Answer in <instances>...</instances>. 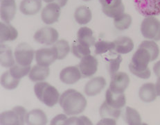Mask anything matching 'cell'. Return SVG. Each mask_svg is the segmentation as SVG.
Returning <instances> with one entry per match:
<instances>
[{"instance_id": "1", "label": "cell", "mask_w": 160, "mask_h": 125, "mask_svg": "<svg viewBox=\"0 0 160 125\" xmlns=\"http://www.w3.org/2000/svg\"><path fill=\"white\" fill-rule=\"evenodd\" d=\"M59 104L67 115H76L85 111L88 103L81 92L74 89H69L60 95Z\"/></svg>"}, {"instance_id": "2", "label": "cell", "mask_w": 160, "mask_h": 125, "mask_svg": "<svg viewBox=\"0 0 160 125\" xmlns=\"http://www.w3.org/2000/svg\"><path fill=\"white\" fill-rule=\"evenodd\" d=\"M154 60L150 53L146 48L139 45L138 49L133 54L132 61L129 64V70L137 77L147 79L151 75L148 63Z\"/></svg>"}, {"instance_id": "3", "label": "cell", "mask_w": 160, "mask_h": 125, "mask_svg": "<svg viewBox=\"0 0 160 125\" xmlns=\"http://www.w3.org/2000/svg\"><path fill=\"white\" fill-rule=\"evenodd\" d=\"M37 98L49 107H53L59 102L60 93L58 90L47 82H38L34 86Z\"/></svg>"}, {"instance_id": "4", "label": "cell", "mask_w": 160, "mask_h": 125, "mask_svg": "<svg viewBox=\"0 0 160 125\" xmlns=\"http://www.w3.org/2000/svg\"><path fill=\"white\" fill-rule=\"evenodd\" d=\"M27 110L24 107H15L11 111L3 112L0 116L2 125H22L26 123Z\"/></svg>"}, {"instance_id": "5", "label": "cell", "mask_w": 160, "mask_h": 125, "mask_svg": "<svg viewBox=\"0 0 160 125\" xmlns=\"http://www.w3.org/2000/svg\"><path fill=\"white\" fill-rule=\"evenodd\" d=\"M141 32L146 39L160 41V21L155 17L146 18L141 24Z\"/></svg>"}, {"instance_id": "6", "label": "cell", "mask_w": 160, "mask_h": 125, "mask_svg": "<svg viewBox=\"0 0 160 125\" xmlns=\"http://www.w3.org/2000/svg\"><path fill=\"white\" fill-rule=\"evenodd\" d=\"M137 11L144 17L160 15V0H134Z\"/></svg>"}, {"instance_id": "7", "label": "cell", "mask_w": 160, "mask_h": 125, "mask_svg": "<svg viewBox=\"0 0 160 125\" xmlns=\"http://www.w3.org/2000/svg\"><path fill=\"white\" fill-rule=\"evenodd\" d=\"M15 61L23 66L31 65L34 57V50L26 43L19 44L14 53Z\"/></svg>"}, {"instance_id": "8", "label": "cell", "mask_w": 160, "mask_h": 125, "mask_svg": "<svg viewBox=\"0 0 160 125\" xmlns=\"http://www.w3.org/2000/svg\"><path fill=\"white\" fill-rule=\"evenodd\" d=\"M58 38V32L54 28L49 27L41 28L36 32L33 36L34 40L37 43L45 45H52L55 44Z\"/></svg>"}, {"instance_id": "9", "label": "cell", "mask_w": 160, "mask_h": 125, "mask_svg": "<svg viewBox=\"0 0 160 125\" xmlns=\"http://www.w3.org/2000/svg\"><path fill=\"white\" fill-rule=\"evenodd\" d=\"M130 78L126 73L116 72L111 76V81L109 89L113 93L121 94L128 87Z\"/></svg>"}, {"instance_id": "10", "label": "cell", "mask_w": 160, "mask_h": 125, "mask_svg": "<svg viewBox=\"0 0 160 125\" xmlns=\"http://www.w3.org/2000/svg\"><path fill=\"white\" fill-rule=\"evenodd\" d=\"M103 13L108 17L115 18L124 13L125 6L122 0H99Z\"/></svg>"}, {"instance_id": "11", "label": "cell", "mask_w": 160, "mask_h": 125, "mask_svg": "<svg viewBox=\"0 0 160 125\" xmlns=\"http://www.w3.org/2000/svg\"><path fill=\"white\" fill-rule=\"evenodd\" d=\"M98 65V60L94 56L89 54L82 57L78 65L82 78H89L95 75L97 72Z\"/></svg>"}, {"instance_id": "12", "label": "cell", "mask_w": 160, "mask_h": 125, "mask_svg": "<svg viewBox=\"0 0 160 125\" xmlns=\"http://www.w3.org/2000/svg\"><path fill=\"white\" fill-rule=\"evenodd\" d=\"M99 113L103 120L98 124H116V120L121 114V109L112 108L104 102L99 108Z\"/></svg>"}, {"instance_id": "13", "label": "cell", "mask_w": 160, "mask_h": 125, "mask_svg": "<svg viewBox=\"0 0 160 125\" xmlns=\"http://www.w3.org/2000/svg\"><path fill=\"white\" fill-rule=\"evenodd\" d=\"M60 6L56 3H49L42 11L41 17L44 23L52 24L58 22L60 15Z\"/></svg>"}, {"instance_id": "14", "label": "cell", "mask_w": 160, "mask_h": 125, "mask_svg": "<svg viewBox=\"0 0 160 125\" xmlns=\"http://www.w3.org/2000/svg\"><path fill=\"white\" fill-rule=\"evenodd\" d=\"M58 59L56 51L52 48H42L36 52V60L38 65L49 67Z\"/></svg>"}, {"instance_id": "15", "label": "cell", "mask_w": 160, "mask_h": 125, "mask_svg": "<svg viewBox=\"0 0 160 125\" xmlns=\"http://www.w3.org/2000/svg\"><path fill=\"white\" fill-rule=\"evenodd\" d=\"M82 78L78 66H69L62 70L60 73V79L65 84H74Z\"/></svg>"}, {"instance_id": "16", "label": "cell", "mask_w": 160, "mask_h": 125, "mask_svg": "<svg viewBox=\"0 0 160 125\" xmlns=\"http://www.w3.org/2000/svg\"><path fill=\"white\" fill-rule=\"evenodd\" d=\"M106 86V81L103 76H97L86 83L85 86V93L89 97H94L98 95Z\"/></svg>"}, {"instance_id": "17", "label": "cell", "mask_w": 160, "mask_h": 125, "mask_svg": "<svg viewBox=\"0 0 160 125\" xmlns=\"http://www.w3.org/2000/svg\"><path fill=\"white\" fill-rule=\"evenodd\" d=\"M1 19L9 23L13 20L16 13V2L15 0H1Z\"/></svg>"}, {"instance_id": "18", "label": "cell", "mask_w": 160, "mask_h": 125, "mask_svg": "<svg viewBox=\"0 0 160 125\" xmlns=\"http://www.w3.org/2000/svg\"><path fill=\"white\" fill-rule=\"evenodd\" d=\"M139 97L141 100L146 103L155 101L158 97L155 85L152 83H146L143 84L139 88Z\"/></svg>"}, {"instance_id": "19", "label": "cell", "mask_w": 160, "mask_h": 125, "mask_svg": "<svg viewBox=\"0 0 160 125\" xmlns=\"http://www.w3.org/2000/svg\"><path fill=\"white\" fill-rule=\"evenodd\" d=\"M18 37V32L10 23L2 22L0 23V40L1 43L4 42L13 41Z\"/></svg>"}, {"instance_id": "20", "label": "cell", "mask_w": 160, "mask_h": 125, "mask_svg": "<svg viewBox=\"0 0 160 125\" xmlns=\"http://www.w3.org/2000/svg\"><path fill=\"white\" fill-rule=\"evenodd\" d=\"M105 102L111 107L117 108V109H121L126 105V98L124 93H113L108 88L106 91V94H105Z\"/></svg>"}, {"instance_id": "21", "label": "cell", "mask_w": 160, "mask_h": 125, "mask_svg": "<svg viewBox=\"0 0 160 125\" xmlns=\"http://www.w3.org/2000/svg\"><path fill=\"white\" fill-rule=\"evenodd\" d=\"M42 0H22L20 10L24 15H34L40 11Z\"/></svg>"}, {"instance_id": "22", "label": "cell", "mask_w": 160, "mask_h": 125, "mask_svg": "<svg viewBox=\"0 0 160 125\" xmlns=\"http://www.w3.org/2000/svg\"><path fill=\"white\" fill-rule=\"evenodd\" d=\"M115 44L114 51L117 53L126 54L132 52L134 49V43L129 37L121 36L114 41Z\"/></svg>"}, {"instance_id": "23", "label": "cell", "mask_w": 160, "mask_h": 125, "mask_svg": "<svg viewBox=\"0 0 160 125\" xmlns=\"http://www.w3.org/2000/svg\"><path fill=\"white\" fill-rule=\"evenodd\" d=\"M48 122L47 117L43 111L34 109L28 112L26 118V124L30 125H45Z\"/></svg>"}, {"instance_id": "24", "label": "cell", "mask_w": 160, "mask_h": 125, "mask_svg": "<svg viewBox=\"0 0 160 125\" xmlns=\"http://www.w3.org/2000/svg\"><path fill=\"white\" fill-rule=\"evenodd\" d=\"M93 31L87 27L79 29L77 33V41L83 45L90 47L95 44V38Z\"/></svg>"}, {"instance_id": "25", "label": "cell", "mask_w": 160, "mask_h": 125, "mask_svg": "<svg viewBox=\"0 0 160 125\" xmlns=\"http://www.w3.org/2000/svg\"><path fill=\"white\" fill-rule=\"evenodd\" d=\"M50 70L49 67L42 66L40 65H34L30 70L28 77L33 82L44 81L49 75Z\"/></svg>"}, {"instance_id": "26", "label": "cell", "mask_w": 160, "mask_h": 125, "mask_svg": "<svg viewBox=\"0 0 160 125\" xmlns=\"http://www.w3.org/2000/svg\"><path fill=\"white\" fill-rule=\"evenodd\" d=\"M0 63L4 68H11L15 65V60L11 49L2 43L0 47Z\"/></svg>"}, {"instance_id": "27", "label": "cell", "mask_w": 160, "mask_h": 125, "mask_svg": "<svg viewBox=\"0 0 160 125\" xmlns=\"http://www.w3.org/2000/svg\"><path fill=\"white\" fill-rule=\"evenodd\" d=\"M74 18L76 22L79 24H86L92 20V11L87 6H81L76 9Z\"/></svg>"}, {"instance_id": "28", "label": "cell", "mask_w": 160, "mask_h": 125, "mask_svg": "<svg viewBox=\"0 0 160 125\" xmlns=\"http://www.w3.org/2000/svg\"><path fill=\"white\" fill-rule=\"evenodd\" d=\"M123 117L127 124L130 125L142 124V118L138 111L132 108L127 107L125 108Z\"/></svg>"}, {"instance_id": "29", "label": "cell", "mask_w": 160, "mask_h": 125, "mask_svg": "<svg viewBox=\"0 0 160 125\" xmlns=\"http://www.w3.org/2000/svg\"><path fill=\"white\" fill-rule=\"evenodd\" d=\"M52 47L56 51L58 60H62L65 59L70 52V46L69 43L65 40L57 41Z\"/></svg>"}, {"instance_id": "30", "label": "cell", "mask_w": 160, "mask_h": 125, "mask_svg": "<svg viewBox=\"0 0 160 125\" xmlns=\"http://www.w3.org/2000/svg\"><path fill=\"white\" fill-rule=\"evenodd\" d=\"M20 80L14 78L8 70L1 76V84L6 90H14L18 86Z\"/></svg>"}, {"instance_id": "31", "label": "cell", "mask_w": 160, "mask_h": 125, "mask_svg": "<svg viewBox=\"0 0 160 125\" xmlns=\"http://www.w3.org/2000/svg\"><path fill=\"white\" fill-rule=\"evenodd\" d=\"M132 17L127 13H122L114 18V24L118 30L123 31L128 29L132 24Z\"/></svg>"}, {"instance_id": "32", "label": "cell", "mask_w": 160, "mask_h": 125, "mask_svg": "<svg viewBox=\"0 0 160 125\" xmlns=\"http://www.w3.org/2000/svg\"><path fill=\"white\" fill-rule=\"evenodd\" d=\"M31 70V66H23L20 64H15L12 65L9 70L11 75L13 76L14 78L18 79H21L22 78L24 77L28 74H29Z\"/></svg>"}, {"instance_id": "33", "label": "cell", "mask_w": 160, "mask_h": 125, "mask_svg": "<svg viewBox=\"0 0 160 125\" xmlns=\"http://www.w3.org/2000/svg\"><path fill=\"white\" fill-rule=\"evenodd\" d=\"M72 51L73 55L78 59H82V57L89 55L91 53L89 47L83 45V44L78 43L77 40L73 42Z\"/></svg>"}, {"instance_id": "34", "label": "cell", "mask_w": 160, "mask_h": 125, "mask_svg": "<svg viewBox=\"0 0 160 125\" xmlns=\"http://www.w3.org/2000/svg\"><path fill=\"white\" fill-rule=\"evenodd\" d=\"M94 52L96 54H102L106 53L108 51H112L115 49V44L114 42H108L100 40L96 43Z\"/></svg>"}, {"instance_id": "35", "label": "cell", "mask_w": 160, "mask_h": 125, "mask_svg": "<svg viewBox=\"0 0 160 125\" xmlns=\"http://www.w3.org/2000/svg\"><path fill=\"white\" fill-rule=\"evenodd\" d=\"M139 45L143 47L151 54L153 60H156L159 54V48L158 44L153 40H144Z\"/></svg>"}, {"instance_id": "36", "label": "cell", "mask_w": 160, "mask_h": 125, "mask_svg": "<svg viewBox=\"0 0 160 125\" xmlns=\"http://www.w3.org/2000/svg\"><path fill=\"white\" fill-rule=\"evenodd\" d=\"M108 62V70L110 75H113L116 73L120 68V65L122 62V57L120 54L116 55L114 58H110V59H105Z\"/></svg>"}, {"instance_id": "37", "label": "cell", "mask_w": 160, "mask_h": 125, "mask_svg": "<svg viewBox=\"0 0 160 125\" xmlns=\"http://www.w3.org/2000/svg\"><path fill=\"white\" fill-rule=\"evenodd\" d=\"M71 124L92 125V123L87 117L80 116V117H72L70 118H67L65 122V125H71Z\"/></svg>"}, {"instance_id": "38", "label": "cell", "mask_w": 160, "mask_h": 125, "mask_svg": "<svg viewBox=\"0 0 160 125\" xmlns=\"http://www.w3.org/2000/svg\"><path fill=\"white\" fill-rule=\"evenodd\" d=\"M67 117L66 115L60 114L57 115L51 121V124L52 125H65V122Z\"/></svg>"}, {"instance_id": "39", "label": "cell", "mask_w": 160, "mask_h": 125, "mask_svg": "<svg viewBox=\"0 0 160 125\" xmlns=\"http://www.w3.org/2000/svg\"><path fill=\"white\" fill-rule=\"evenodd\" d=\"M44 2H47V3H56V4H58L60 7H63V6H65L67 2H68V0H43Z\"/></svg>"}, {"instance_id": "40", "label": "cell", "mask_w": 160, "mask_h": 125, "mask_svg": "<svg viewBox=\"0 0 160 125\" xmlns=\"http://www.w3.org/2000/svg\"><path fill=\"white\" fill-rule=\"evenodd\" d=\"M153 71L158 77H160V60L157 62L153 66Z\"/></svg>"}, {"instance_id": "41", "label": "cell", "mask_w": 160, "mask_h": 125, "mask_svg": "<svg viewBox=\"0 0 160 125\" xmlns=\"http://www.w3.org/2000/svg\"><path fill=\"white\" fill-rule=\"evenodd\" d=\"M155 88L158 96H160V77H158V81H157L155 84Z\"/></svg>"}, {"instance_id": "42", "label": "cell", "mask_w": 160, "mask_h": 125, "mask_svg": "<svg viewBox=\"0 0 160 125\" xmlns=\"http://www.w3.org/2000/svg\"><path fill=\"white\" fill-rule=\"evenodd\" d=\"M82 1H84V2H89V1H91V0H82Z\"/></svg>"}]
</instances>
